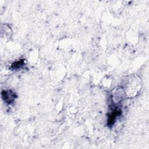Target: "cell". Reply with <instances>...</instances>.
<instances>
[{"label": "cell", "instance_id": "7a4b0ae2", "mask_svg": "<svg viewBox=\"0 0 149 149\" xmlns=\"http://www.w3.org/2000/svg\"><path fill=\"white\" fill-rule=\"evenodd\" d=\"M2 97L5 101L10 104L14 100L15 94L13 93H11L10 91H2Z\"/></svg>", "mask_w": 149, "mask_h": 149}, {"label": "cell", "instance_id": "6da1fadb", "mask_svg": "<svg viewBox=\"0 0 149 149\" xmlns=\"http://www.w3.org/2000/svg\"><path fill=\"white\" fill-rule=\"evenodd\" d=\"M121 110L117 108H114L111 111V112L108 115V125L109 126H111L115 123L117 116L121 114Z\"/></svg>", "mask_w": 149, "mask_h": 149}, {"label": "cell", "instance_id": "3957f363", "mask_svg": "<svg viewBox=\"0 0 149 149\" xmlns=\"http://www.w3.org/2000/svg\"><path fill=\"white\" fill-rule=\"evenodd\" d=\"M23 63H24L23 60H20V61H16L12 65V67L13 69H18L21 66H22L23 65Z\"/></svg>", "mask_w": 149, "mask_h": 149}]
</instances>
